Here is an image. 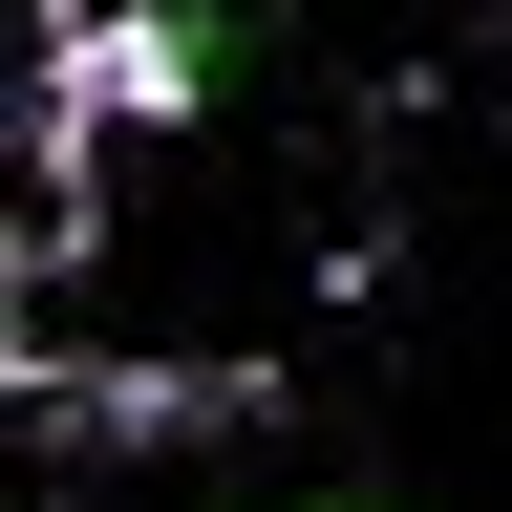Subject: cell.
I'll return each mask as SVG.
<instances>
[{
  "mask_svg": "<svg viewBox=\"0 0 512 512\" xmlns=\"http://www.w3.org/2000/svg\"><path fill=\"white\" fill-rule=\"evenodd\" d=\"M0 406L43 448H235L278 427V363H86L64 320H0Z\"/></svg>",
  "mask_w": 512,
  "mask_h": 512,
  "instance_id": "cell-1",
  "label": "cell"
},
{
  "mask_svg": "<svg viewBox=\"0 0 512 512\" xmlns=\"http://www.w3.org/2000/svg\"><path fill=\"white\" fill-rule=\"evenodd\" d=\"M43 64H64L107 128H192L214 64H235V0H43Z\"/></svg>",
  "mask_w": 512,
  "mask_h": 512,
  "instance_id": "cell-2",
  "label": "cell"
}]
</instances>
